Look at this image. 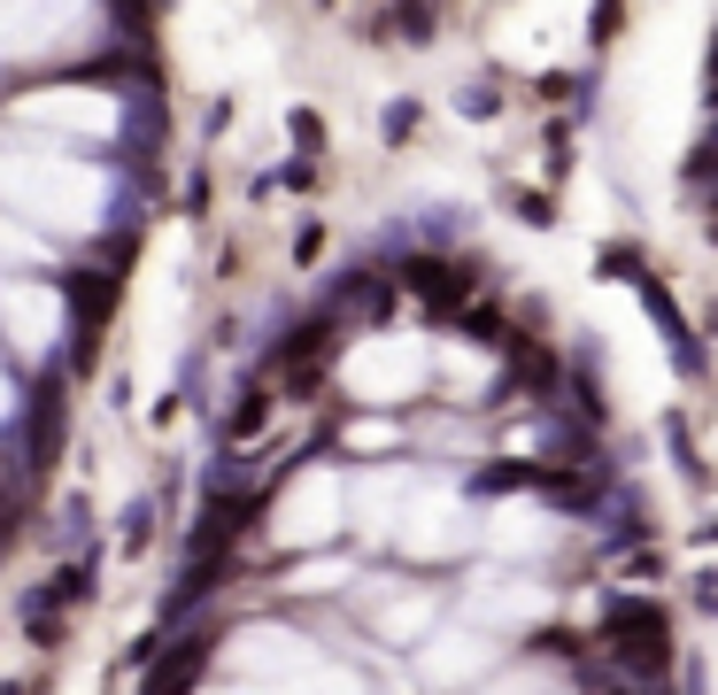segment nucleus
Returning <instances> with one entry per match:
<instances>
[{
  "label": "nucleus",
  "instance_id": "obj_1",
  "mask_svg": "<svg viewBox=\"0 0 718 695\" xmlns=\"http://www.w3.org/2000/svg\"><path fill=\"white\" fill-rule=\"evenodd\" d=\"M603 657H610V681H626V688H673V618L641 595H610Z\"/></svg>",
  "mask_w": 718,
  "mask_h": 695
},
{
  "label": "nucleus",
  "instance_id": "obj_2",
  "mask_svg": "<svg viewBox=\"0 0 718 695\" xmlns=\"http://www.w3.org/2000/svg\"><path fill=\"white\" fill-rule=\"evenodd\" d=\"M394 271L409 279V294L425 310H441V318H464L472 310V263H456V255H402Z\"/></svg>",
  "mask_w": 718,
  "mask_h": 695
},
{
  "label": "nucleus",
  "instance_id": "obj_3",
  "mask_svg": "<svg viewBox=\"0 0 718 695\" xmlns=\"http://www.w3.org/2000/svg\"><path fill=\"white\" fill-rule=\"evenodd\" d=\"M333 341H341V325H294L286 341H279V363H286V394L294 402H310L317 386H325V371H333Z\"/></svg>",
  "mask_w": 718,
  "mask_h": 695
},
{
  "label": "nucleus",
  "instance_id": "obj_4",
  "mask_svg": "<svg viewBox=\"0 0 718 695\" xmlns=\"http://www.w3.org/2000/svg\"><path fill=\"white\" fill-rule=\"evenodd\" d=\"M386 302H394V279L386 271H341L317 318L325 325H363V318H386Z\"/></svg>",
  "mask_w": 718,
  "mask_h": 695
},
{
  "label": "nucleus",
  "instance_id": "obj_5",
  "mask_svg": "<svg viewBox=\"0 0 718 695\" xmlns=\"http://www.w3.org/2000/svg\"><path fill=\"white\" fill-rule=\"evenodd\" d=\"M201 673H209V634H185V642H171V649H155L140 695H193Z\"/></svg>",
  "mask_w": 718,
  "mask_h": 695
},
{
  "label": "nucleus",
  "instance_id": "obj_6",
  "mask_svg": "<svg viewBox=\"0 0 718 695\" xmlns=\"http://www.w3.org/2000/svg\"><path fill=\"white\" fill-rule=\"evenodd\" d=\"M62 302H70V318H78L85 333H101L109 310H117V279H109V271H70V279H62Z\"/></svg>",
  "mask_w": 718,
  "mask_h": 695
},
{
  "label": "nucleus",
  "instance_id": "obj_7",
  "mask_svg": "<svg viewBox=\"0 0 718 695\" xmlns=\"http://www.w3.org/2000/svg\"><path fill=\"white\" fill-rule=\"evenodd\" d=\"M534 480H540L534 464H487V472H472V495H518Z\"/></svg>",
  "mask_w": 718,
  "mask_h": 695
},
{
  "label": "nucleus",
  "instance_id": "obj_8",
  "mask_svg": "<svg viewBox=\"0 0 718 695\" xmlns=\"http://www.w3.org/2000/svg\"><path fill=\"white\" fill-rule=\"evenodd\" d=\"M263 425H271V394H263V386H255V394H247V402H240V410H232V425H224V433H232V441H255V433H263Z\"/></svg>",
  "mask_w": 718,
  "mask_h": 695
},
{
  "label": "nucleus",
  "instance_id": "obj_9",
  "mask_svg": "<svg viewBox=\"0 0 718 695\" xmlns=\"http://www.w3.org/2000/svg\"><path fill=\"white\" fill-rule=\"evenodd\" d=\"M148 525H155V503H132V518L117 525V541H124V556H140V548H148Z\"/></svg>",
  "mask_w": 718,
  "mask_h": 695
},
{
  "label": "nucleus",
  "instance_id": "obj_10",
  "mask_svg": "<svg viewBox=\"0 0 718 695\" xmlns=\"http://www.w3.org/2000/svg\"><path fill=\"white\" fill-rule=\"evenodd\" d=\"M456 109H464V117H495V109H503V85H487V78H479V85H464V101H456Z\"/></svg>",
  "mask_w": 718,
  "mask_h": 695
},
{
  "label": "nucleus",
  "instance_id": "obj_11",
  "mask_svg": "<svg viewBox=\"0 0 718 695\" xmlns=\"http://www.w3.org/2000/svg\"><path fill=\"white\" fill-rule=\"evenodd\" d=\"M317 248H325V224H302V232H294V255H302V263H310V255H317Z\"/></svg>",
  "mask_w": 718,
  "mask_h": 695
},
{
  "label": "nucleus",
  "instance_id": "obj_12",
  "mask_svg": "<svg viewBox=\"0 0 718 695\" xmlns=\"http://www.w3.org/2000/svg\"><path fill=\"white\" fill-rule=\"evenodd\" d=\"M696 595H704V611H718V572H704V580H696Z\"/></svg>",
  "mask_w": 718,
  "mask_h": 695
},
{
  "label": "nucleus",
  "instance_id": "obj_13",
  "mask_svg": "<svg viewBox=\"0 0 718 695\" xmlns=\"http://www.w3.org/2000/svg\"><path fill=\"white\" fill-rule=\"evenodd\" d=\"M603 695H673V688H626V681H603Z\"/></svg>",
  "mask_w": 718,
  "mask_h": 695
}]
</instances>
